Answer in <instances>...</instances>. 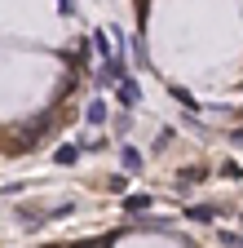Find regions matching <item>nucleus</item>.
Segmentation results:
<instances>
[{
	"label": "nucleus",
	"mask_w": 243,
	"mask_h": 248,
	"mask_svg": "<svg viewBox=\"0 0 243 248\" xmlns=\"http://www.w3.org/2000/svg\"><path fill=\"white\" fill-rule=\"evenodd\" d=\"M124 76H129V67H124V58H119V53L102 58V71H98V84H102V89H115Z\"/></svg>",
	"instance_id": "obj_1"
},
{
	"label": "nucleus",
	"mask_w": 243,
	"mask_h": 248,
	"mask_svg": "<svg viewBox=\"0 0 243 248\" xmlns=\"http://www.w3.org/2000/svg\"><path fill=\"white\" fill-rule=\"evenodd\" d=\"M53 129V115H44V120H36V124H27V129H22V142H18V151H27V146H36L44 133Z\"/></svg>",
	"instance_id": "obj_2"
},
{
	"label": "nucleus",
	"mask_w": 243,
	"mask_h": 248,
	"mask_svg": "<svg viewBox=\"0 0 243 248\" xmlns=\"http://www.w3.org/2000/svg\"><path fill=\"white\" fill-rule=\"evenodd\" d=\"M115 93H119V102H124L129 111H133V107H142V89H137V80H129V76H124V80L115 84Z\"/></svg>",
	"instance_id": "obj_3"
},
{
	"label": "nucleus",
	"mask_w": 243,
	"mask_h": 248,
	"mask_svg": "<svg viewBox=\"0 0 243 248\" xmlns=\"http://www.w3.org/2000/svg\"><path fill=\"white\" fill-rule=\"evenodd\" d=\"M146 208H155V195H146V191L142 195H124V213L129 217H142Z\"/></svg>",
	"instance_id": "obj_4"
},
{
	"label": "nucleus",
	"mask_w": 243,
	"mask_h": 248,
	"mask_svg": "<svg viewBox=\"0 0 243 248\" xmlns=\"http://www.w3.org/2000/svg\"><path fill=\"white\" fill-rule=\"evenodd\" d=\"M186 217H190V222L212 226V222H217V208H212V204H190V208H186Z\"/></svg>",
	"instance_id": "obj_5"
},
{
	"label": "nucleus",
	"mask_w": 243,
	"mask_h": 248,
	"mask_svg": "<svg viewBox=\"0 0 243 248\" xmlns=\"http://www.w3.org/2000/svg\"><path fill=\"white\" fill-rule=\"evenodd\" d=\"M203 177H208L203 169H186V173H181V177H177V191H190V186H199Z\"/></svg>",
	"instance_id": "obj_6"
},
{
	"label": "nucleus",
	"mask_w": 243,
	"mask_h": 248,
	"mask_svg": "<svg viewBox=\"0 0 243 248\" xmlns=\"http://www.w3.org/2000/svg\"><path fill=\"white\" fill-rule=\"evenodd\" d=\"M53 160H57V164H75V160H80V146H75V142L57 146V151H53Z\"/></svg>",
	"instance_id": "obj_7"
},
{
	"label": "nucleus",
	"mask_w": 243,
	"mask_h": 248,
	"mask_svg": "<svg viewBox=\"0 0 243 248\" xmlns=\"http://www.w3.org/2000/svg\"><path fill=\"white\" fill-rule=\"evenodd\" d=\"M172 98H177L181 107H186V111H199V102H195V93H190V89H181V84H172Z\"/></svg>",
	"instance_id": "obj_8"
},
{
	"label": "nucleus",
	"mask_w": 243,
	"mask_h": 248,
	"mask_svg": "<svg viewBox=\"0 0 243 248\" xmlns=\"http://www.w3.org/2000/svg\"><path fill=\"white\" fill-rule=\"evenodd\" d=\"M119 160H124V169L133 173V169H142V151L137 146H124V151H119Z\"/></svg>",
	"instance_id": "obj_9"
},
{
	"label": "nucleus",
	"mask_w": 243,
	"mask_h": 248,
	"mask_svg": "<svg viewBox=\"0 0 243 248\" xmlns=\"http://www.w3.org/2000/svg\"><path fill=\"white\" fill-rule=\"evenodd\" d=\"M84 120H88V124H106V107H102V102H88V107H84Z\"/></svg>",
	"instance_id": "obj_10"
},
{
	"label": "nucleus",
	"mask_w": 243,
	"mask_h": 248,
	"mask_svg": "<svg viewBox=\"0 0 243 248\" xmlns=\"http://www.w3.org/2000/svg\"><path fill=\"white\" fill-rule=\"evenodd\" d=\"M93 49H98L102 58H111V40H106V31H93Z\"/></svg>",
	"instance_id": "obj_11"
},
{
	"label": "nucleus",
	"mask_w": 243,
	"mask_h": 248,
	"mask_svg": "<svg viewBox=\"0 0 243 248\" xmlns=\"http://www.w3.org/2000/svg\"><path fill=\"white\" fill-rule=\"evenodd\" d=\"M217 239H221L226 248H243V235H234V231H217Z\"/></svg>",
	"instance_id": "obj_12"
},
{
	"label": "nucleus",
	"mask_w": 243,
	"mask_h": 248,
	"mask_svg": "<svg viewBox=\"0 0 243 248\" xmlns=\"http://www.w3.org/2000/svg\"><path fill=\"white\" fill-rule=\"evenodd\" d=\"M106 186H111V191H115V195H124V191H129V177H124V173H115V177H111Z\"/></svg>",
	"instance_id": "obj_13"
},
{
	"label": "nucleus",
	"mask_w": 243,
	"mask_h": 248,
	"mask_svg": "<svg viewBox=\"0 0 243 248\" xmlns=\"http://www.w3.org/2000/svg\"><path fill=\"white\" fill-rule=\"evenodd\" d=\"M221 177H230V182H239V177H243V169H239L234 160H226V164H221Z\"/></svg>",
	"instance_id": "obj_14"
},
{
	"label": "nucleus",
	"mask_w": 243,
	"mask_h": 248,
	"mask_svg": "<svg viewBox=\"0 0 243 248\" xmlns=\"http://www.w3.org/2000/svg\"><path fill=\"white\" fill-rule=\"evenodd\" d=\"M133 53H137V67H146V40H142V36L133 40Z\"/></svg>",
	"instance_id": "obj_15"
},
{
	"label": "nucleus",
	"mask_w": 243,
	"mask_h": 248,
	"mask_svg": "<svg viewBox=\"0 0 243 248\" xmlns=\"http://www.w3.org/2000/svg\"><path fill=\"white\" fill-rule=\"evenodd\" d=\"M230 142H234V146L243 151V129H234V133H230Z\"/></svg>",
	"instance_id": "obj_16"
}]
</instances>
